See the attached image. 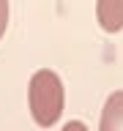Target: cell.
<instances>
[{"instance_id": "obj_3", "label": "cell", "mask_w": 123, "mask_h": 131, "mask_svg": "<svg viewBox=\"0 0 123 131\" xmlns=\"http://www.w3.org/2000/svg\"><path fill=\"white\" fill-rule=\"evenodd\" d=\"M98 131H123V90H115L107 96Z\"/></svg>"}, {"instance_id": "obj_5", "label": "cell", "mask_w": 123, "mask_h": 131, "mask_svg": "<svg viewBox=\"0 0 123 131\" xmlns=\"http://www.w3.org/2000/svg\"><path fill=\"white\" fill-rule=\"evenodd\" d=\"M60 131H88V126H85V123H79V120H71V123H66Z\"/></svg>"}, {"instance_id": "obj_2", "label": "cell", "mask_w": 123, "mask_h": 131, "mask_svg": "<svg viewBox=\"0 0 123 131\" xmlns=\"http://www.w3.org/2000/svg\"><path fill=\"white\" fill-rule=\"evenodd\" d=\"M96 19L101 30L120 33L123 30V0H96Z\"/></svg>"}, {"instance_id": "obj_4", "label": "cell", "mask_w": 123, "mask_h": 131, "mask_svg": "<svg viewBox=\"0 0 123 131\" xmlns=\"http://www.w3.org/2000/svg\"><path fill=\"white\" fill-rule=\"evenodd\" d=\"M8 27V0H0V38L6 36Z\"/></svg>"}, {"instance_id": "obj_1", "label": "cell", "mask_w": 123, "mask_h": 131, "mask_svg": "<svg viewBox=\"0 0 123 131\" xmlns=\"http://www.w3.org/2000/svg\"><path fill=\"white\" fill-rule=\"evenodd\" d=\"M27 106H30L33 120L41 128H49V126H55L60 120V115H63V82L55 71L41 68L30 77Z\"/></svg>"}]
</instances>
